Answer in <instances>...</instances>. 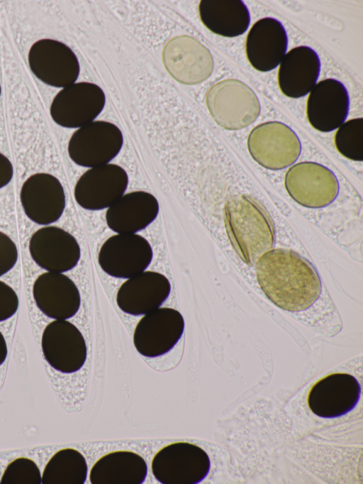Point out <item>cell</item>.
Segmentation results:
<instances>
[{
  "mask_svg": "<svg viewBox=\"0 0 363 484\" xmlns=\"http://www.w3.org/2000/svg\"><path fill=\"white\" fill-rule=\"evenodd\" d=\"M206 104L215 122L231 131L250 125L261 111L255 92L237 79L220 80L211 86L206 94Z\"/></svg>",
  "mask_w": 363,
  "mask_h": 484,
  "instance_id": "3",
  "label": "cell"
},
{
  "mask_svg": "<svg viewBox=\"0 0 363 484\" xmlns=\"http://www.w3.org/2000/svg\"><path fill=\"white\" fill-rule=\"evenodd\" d=\"M33 295L40 310L57 320L74 316L81 304L77 287L61 273L47 272L39 275L33 283Z\"/></svg>",
  "mask_w": 363,
  "mask_h": 484,
  "instance_id": "21",
  "label": "cell"
},
{
  "mask_svg": "<svg viewBox=\"0 0 363 484\" xmlns=\"http://www.w3.org/2000/svg\"><path fill=\"white\" fill-rule=\"evenodd\" d=\"M128 184L125 170L118 165L107 163L91 167L77 180L74 199L84 209H104L123 195Z\"/></svg>",
  "mask_w": 363,
  "mask_h": 484,
  "instance_id": "15",
  "label": "cell"
},
{
  "mask_svg": "<svg viewBox=\"0 0 363 484\" xmlns=\"http://www.w3.org/2000/svg\"><path fill=\"white\" fill-rule=\"evenodd\" d=\"M258 284L267 297L283 310L307 309L320 297L319 275L313 266L298 253L277 248L263 254L256 263Z\"/></svg>",
  "mask_w": 363,
  "mask_h": 484,
  "instance_id": "1",
  "label": "cell"
},
{
  "mask_svg": "<svg viewBox=\"0 0 363 484\" xmlns=\"http://www.w3.org/2000/svg\"><path fill=\"white\" fill-rule=\"evenodd\" d=\"M361 396V386L352 375L335 373L328 375L311 388L307 402L311 411L325 419L340 417L351 412Z\"/></svg>",
  "mask_w": 363,
  "mask_h": 484,
  "instance_id": "14",
  "label": "cell"
},
{
  "mask_svg": "<svg viewBox=\"0 0 363 484\" xmlns=\"http://www.w3.org/2000/svg\"><path fill=\"white\" fill-rule=\"evenodd\" d=\"M199 13L210 31L225 38L243 34L250 23L249 10L241 0H202Z\"/></svg>",
  "mask_w": 363,
  "mask_h": 484,
  "instance_id": "25",
  "label": "cell"
},
{
  "mask_svg": "<svg viewBox=\"0 0 363 484\" xmlns=\"http://www.w3.org/2000/svg\"><path fill=\"white\" fill-rule=\"evenodd\" d=\"M28 60L34 75L43 83L55 87H66L77 79L80 66L72 50L65 43L50 38L35 42Z\"/></svg>",
  "mask_w": 363,
  "mask_h": 484,
  "instance_id": "10",
  "label": "cell"
},
{
  "mask_svg": "<svg viewBox=\"0 0 363 484\" xmlns=\"http://www.w3.org/2000/svg\"><path fill=\"white\" fill-rule=\"evenodd\" d=\"M28 248L35 263L49 272L70 270L77 265L81 256L76 238L55 226L42 227L34 232Z\"/></svg>",
  "mask_w": 363,
  "mask_h": 484,
  "instance_id": "17",
  "label": "cell"
},
{
  "mask_svg": "<svg viewBox=\"0 0 363 484\" xmlns=\"http://www.w3.org/2000/svg\"><path fill=\"white\" fill-rule=\"evenodd\" d=\"M320 71L317 53L308 46L295 47L287 52L280 62L277 73L279 89L290 98H300L315 86Z\"/></svg>",
  "mask_w": 363,
  "mask_h": 484,
  "instance_id": "22",
  "label": "cell"
},
{
  "mask_svg": "<svg viewBox=\"0 0 363 484\" xmlns=\"http://www.w3.org/2000/svg\"><path fill=\"white\" fill-rule=\"evenodd\" d=\"M7 353V344L4 335L0 331V366L4 363Z\"/></svg>",
  "mask_w": 363,
  "mask_h": 484,
  "instance_id": "32",
  "label": "cell"
},
{
  "mask_svg": "<svg viewBox=\"0 0 363 484\" xmlns=\"http://www.w3.org/2000/svg\"><path fill=\"white\" fill-rule=\"evenodd\" d=\"M159 203L150 193L134 191L121 196L106 212L107 226L118 233H135L157 217Z\"/></svg>",
  "mask_w": 363,
  "mask_h": 484,
  "instance_id": "23",
  "label": "cell"
},
{
  "mask_svg": "<svg viewBox=\"0 0 363 484\" xmlns=\"http://www.w3.org/2000/svg\"><path fill=\"white\" fill-rule=\"evenodd\" d=\"M123 143V134L118 126L108 121H95L73 133L67 151L77 165L94 167L107 164L116 157Z\"/></svg>",
  "mask_w": 363,
  "mask_h": 484,
  "instance_id": "6",
  "label": "cell"
},
{
  "mask_svg": "<svg viewBox=\"0 0 363 484\" xmlns=\"http://www.w3.org/2000/svg\"><path fill=\"white\" fill-rule=\"evenodd\" d=\"M284 186L296 203L313 209L329 205L339 192L335 174L325 166L310 161L292 165L285 174Z\"/></svg>",
  "mask_w": 363,
  "mask_h": 484,
  "instance_id": "7",
  "label": "cell"
},
{
  "mask_svg": "<svg viewBox=\"0 0 363 484\" xmlns=\"http://www.w3.org/2000/svg\"><path fill=\"white\" fill-rule=\"evenodd\" d=\"M152 249L144 237L135 233H119L101 246L98 261L108 275L129 278L143 272L150 264Z\"/></svg>",
  "mask_w": 363,
  "mask_h": 484,
  "instance_id": "12",
  "label": "cell"
},
{
  "mask_svg": "<svg viewBox=\"0 0 363 484\" xmlns=\"http://www.w3.org/2000/svg\"><path fill=\"white\" fill-rule=\"evenodd\" d=\"M350 109V97L345 85L328 78L318 82L310 92L306 116L310 125L320 132L337 128L345 121Z\"/></svg>",
  "mask_w": 363,
  "mask_h": 484,
  "instance_id": "18",
  "label": "cell"
},
{
  "mask_svg": "<svg viewBox=\"0 0 363 484\" xmlns=\"http://www.w3.org/2000/svg\"><path fill=\"white\" fill-rule=\"evenodd\" d=\"M224 223L232 246L250 266L274 245L272 219L263 206L250 196L235 195L226 202Z\"/></svg>",
  "mask_w": 363,
  "mask_h": 484,
  "instance_id": "2",
  "label": "cell"
},
{
  "mask_svg": "<svg viewBox=\"0 0 363 484\" xmlns=\"http://www.w3.org/2000/svg\"><path fill=\"white\" fill-rule=\"evenodd\" d=\"M1 85H0V96H1Z\"/></svg>",
  "mask_w": 363,
  "mask_h": 484,
  "instance_id": "33",
  "label": "cell"
},
{
  "mask_svg": "<svg viewBox=\"0 0 363 484\" xmlns=\"http://www.w3.org/2000/svg\"><path fill=\"white\" fill-rule=\"evenodd\" d=\"M163 65L177 82L193 85L201 83L213 73L214 61L209 50L196 38L182 35L164 45Z\"/></svg>",
  "mask_w": 363,
  "mask_h": 484,
  "instance_id": "8",
  "label": "cell"
},
{
  "mask_svg": "<svg viewBox=\"0 0 363 484\" xmlns=\"http://www.w3.org/2000/svg\"><path fill=\"white\" fill-rule=\"evenodd\" d=\"M182 314L169 307L157 308L138 322L133 343L139 353L148 358L162 356L172 350L184 331Z\"/></svg>",
  "mask_w": 363,
  "mask_h": 484,
  "instance_id": "11",
  "label": "cell"
},
{
  "mask_svg": "<svg viewBox=\"0 0 363 484\" xmlns=\"http://www.w3.org/2000/svg\"><path fill=\"white\" fill-rule=\"evenodd\" d=\"M335 145L344 157L354 161L363 160V119L355 118L344 122L338 127Z\"/></svg>",
  "mask_w": 363,
  "mask_h": 484,
  "instance_id": "27",
  "label": "cell"
},
{
  "mask_svg": "<svg viewBox=\"0 0 363 484\" xmlns=\"http://www.w3.org/2000/svg\"><path fill=\"white\" fill-rule=\"evenodd\" d=\"M13 168L11 162L4 154L0 153V189L6 186L11 180Z\"/></svg>",
  "mask_w": 363,
  "mask_h": 484,
  "instance_id": "31",
  "label": "cell"
},
{
  "mask_svg": "<svg viewBox=\"0 0 363 484\" xmlns=\"http://www.w3.org/2000/svg\"><path fill=\"white\" fill-rule=\"evenodd\" d=\"M247 148L256 163L272 170L292 165L301 152L298 136L279 121L264 122L255 126L248 136Z\"/></svg>",
  "mask_w": 363,
  "mask_h": 484,
  "instance_id": "5",
  "label": "cell"
},
{
  "mask_svg": "<svg viewBox=\"0 0 363 484\" xmlns=\"http://www.w3.org/2000/svg\"><path fill=\"white\" fill-rule=\"evenodd\" d=\"M147 474V466L139 454L126 450L108 453L92 466L89 480L92 484H140Z\"/></svg>",
  "mask_w": 363,
  "mask_h": 484,
  "instance_id": "24",
  "label": "cell"
},
{
  "mask_svg": "<svg viewBox=\"0 0 363 484\" xmlns=\"http://www.w3.org/2000/svg\"><path fill=\"white\" fill-rule=\"evenodd\" d=\"M171 285L164 275L143 271L125 281L119 287L116 302L125 313L146 314L160 307L168 298Z\"/></svg>",
  "mask_w": 363,
  "mask_h": 484,
  "instance_id": "20",
  "label": "cell"
},
{
  "mask_svg": "<svg viewBox=\"0 0 363 484\" xmlns=\"http://www.w3.org/2000/svg\"><path fill=\"white\" fill-rule=\"evenodd\" d=\"M18 307V297L13 289L0 280V321L11 318Z\"/></svg>",
  "mask_w": 363,
  "mask_h": 484,
  "instance_id": "30",
  "label": "cell"
},
{
  "mask_svg": "<svg viewBox=\"0 0 363 484\" xmlns=\"http://www.w3.org/2000/svg\"><path fill=\"white\" fill-rule=\"evenodd\" d=\"M20 200L26 215L40 225L57 221L66 204L61 182L52 175L45 172L33 174L23 182Z\"/></svg>",
  "mask_w": 363,
  "mask_h": 484,
  "instance_id": "16",
  "label": "cell"
},
{
  "mask_svg": "<svg viewBox=\"0 0 363 484\" xmlns=\"http://www.w3.org/2000/svg\"><path fill=\"white\" fill-rule=\"evenodd\" d=\"M287 46V33L282 23L276 18L265 17L257 21L250 29L245 53L252 67L265 72L278 66Z\"/></svg>",
  "mask_w": 363,
  "mask_h": 484,
  "instance_id": "19",
  "label": "cell"
},
{
  "mask_svg": "<svg viewBox=\"0 0 363 484\" xmlns=\"http://www.w3.org/2000/svg\"><path fill=\"white\" fill-rule=\"evenodd\" d=\"M17 260L18 249L15 243L9 236L0 231V276L11 270Z\"/></svg>",
  "mask_w": 363,
  "mask_h": 484,
  "instance_id": "29",
  "label": "cell"
},
{
  "mask_svg": "<svg viewBox=\"0 0 363 484\" xmlns=\"http://www.w3.org/2000/svg\"><path fill=\"white\" fill-rule=\"evenodd\" d=\"M85 457L78 450L65 448L55 452L42 474L43 484H83L87 478Z\"/></svg>",
  "mask_w": 363,
  "mask_h": 484,
  "instance_id": "26",
  "label": "cell"
},
{
  "mask_svg": "<svg viewBox=\"0 0 363 484\" xmlns=\"http://www.w3.org/2000/svg\"><path fill=\"white\" fill-rule=\"evenodd\" d=\"M106 97L96 84L81 82L64 87L55 96L50 108L59 126L76 128L92 122L102 111Z\"/></svg>",
  "mask_w": 363,
  "mask_h": 484,
  "instance_id": "9",
  "label": "cell"
},
{
  "mask_svg": "<svg viewBox=\"0 0 363 484\" xmlns=\"http://www.w3.org/2000/svg\"><path fill=\"white\" fill-rule=\"evenodd\" d=\"M0 483L40 484L42 474L34 461L27 457H18L7 465Z\"/></svg>",
  "mask_w": 363,
  "mask_h": 484,
  "instance_id": "28",
  "label": "cell"
},
{
  "mask_svg": "<svg viewBox=\"0 0 363 484\" xmlns=\"http://www.w3.org/2000/svg\"><path fill=\"white\" fill-rule=\"evenodd\" d=\"M151 469L155 478L162 484H197L208 475L211 461L200 446L175 442L157 452Z\"/></svg>",
  "mask_w": 363,
  "mask_h": 484,
  "instance_id": "4",
  "label": "cell"
},
{
  "mask_svg": "<svg viewBox=\"0 0 363 484\" xmlns=\"http://www.w3.org/2000/svg\"><path fill=\"white\" fill-rule=\"evenodd\" d=\"M41 348L43 356L55 370L72 373L84 365L87 357L84 338L79 329L65 320H55L44 329Z\"/></svg>",
  "mask_w": 363,
  "mask_h": 484,
  "instance_id": "13",
  "label": "cell"
}]
</instances>
